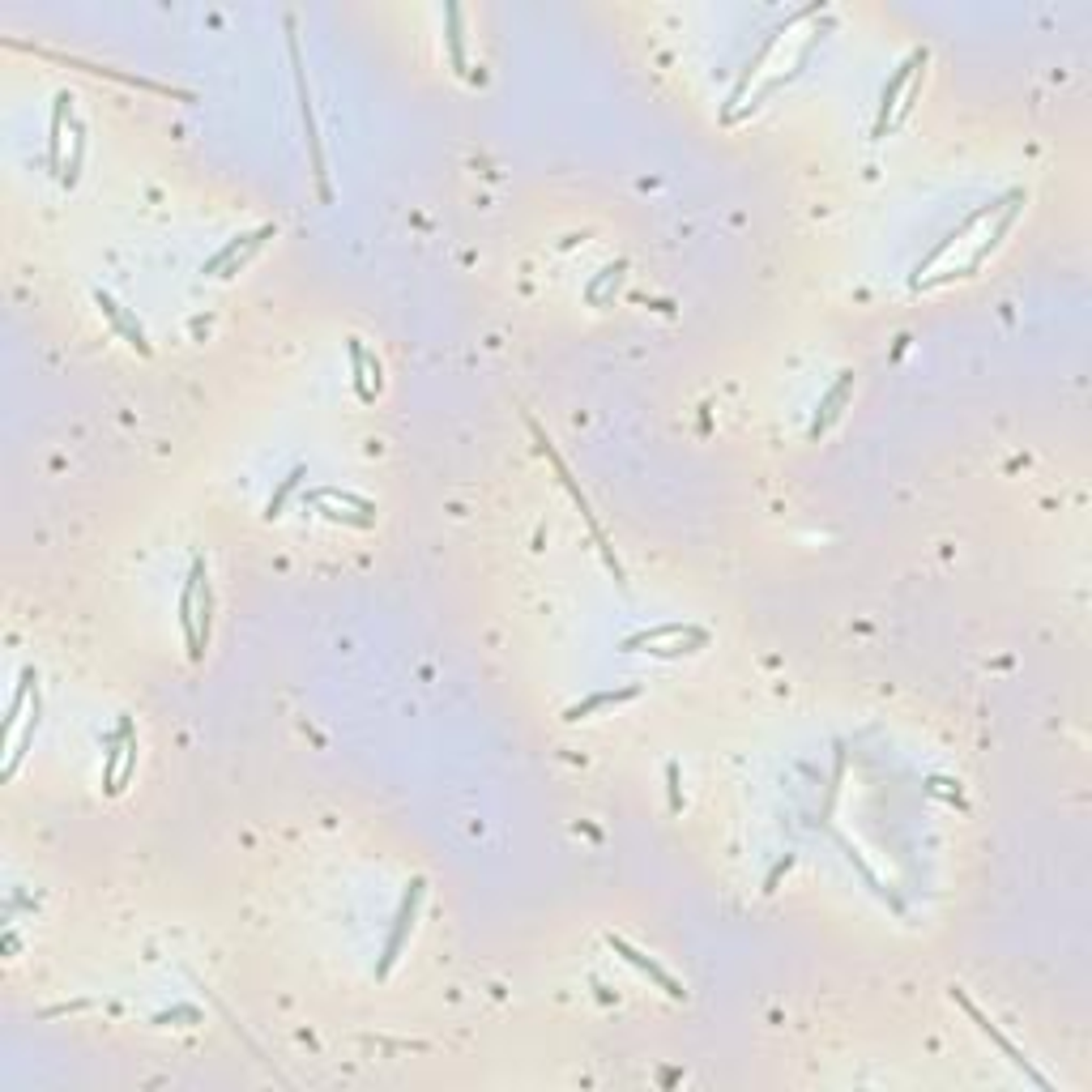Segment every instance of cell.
Wrapping results in <instances>:
<instances>
[{
  "label": "cell",
  "mask_w": 1092,
  "mask_h": 1092,
  "mask_svg": "<svg viewBox=\"0 0 1092 1092\" xmlns=\"http://www.w3.org/2000/svg\"><path fill=\"white\" fill-rule=\"evenodd\" d=\"M287 48H290V64H295V90H299V116H304L308 128V150H311V176H316V188L325 201H333V188H329V171H325V154H320V133H316V116H311V90L304 77V52H299L295 39V17H287Z\"/></svg>",
  "instance_id": "6da1fadb"
},
{
  "label": "cell",
  "mask_w": 1092,
  "mask_h": 1092,
  "mask_svg": "<svg viewBox=\"0 0 1092 1092\" xmlns=\"http://www.w3.org/2000/svg\"><path fill=\"white\" fill-rule=\"evenodd\" d=\"M423 896H427V879L415 875L406 888V896H401V905H397V917H393V934H389V943H384V956H380V965H375V977H389V969L397 965L401 948H406L410 931H415V917H418Z\"/></svg>",
  "instance_id": "7a4b0ae2"
},
{
  "label": "cell",
  "mask_w": 1092,
  "mask_h": 1092,
  "mask_svg": "<svg viewBox=\"0 0 1092 1092\" xmlns=\"http://www.w3.org/2000/svg\"><path fill=\"white\" fill-rule=\"evenodd\" d=\"M273 235H278V226H273V223L256 226L252 235H235L231 244H226V247H218V252L209 256L205 265H201V273H205V278H218V273H240V265H244L247 256H252V252H256V247H261L265 240H273Z\"/></svg>",
  "instance_id": "3957f363"
},
{
  "label": "cell",
  "mask_w": 1092,
  "mask_h": 1092,
  "mask_svg": "<svg viewBox=\"0 0 1092 1092\" xmlns=\"http://www.w3.org/2000/svg\"><path fill=\"white\" fill-rule=\"evenodd\" d=\"M952 998H956V1003H960V1007H965V1012H969V1020H973V1024H977V1029H981V1033H986V1037H990V1041H995V1045H998V1050H1003V1054H1007V1059H1012V1067H1020V1071H1024V1076H1029V1080H1033V1084H1037V1088H1041V1092H1050V1080H1045V1076H1037V1071H1033V1062H1029V1059H1024V1054H1020V1050H1016V1045H1012V1041H1007V1037H1003V1033H998V1029H995V1020H990V1016H986V1012H981V1007H977V1003H973V998L965 995V990H960V986H956V990H952Z\"/></svg>",
  "instance_id": "277c9868"
},
{
  "label": "cell",
  "mask_w": 1092,
  "mask_h": 1092,
  "mask_svg": "<svg viewBox=\"0 0 1092 1092\" xmlns=\"http://www.w3.org/2000/svg\"><path fill=\"white\" fill-rule=\"evenodd\" d=\"M926 60H931V52L917 48L913 56L892 73V81L884 86V103H879V116H875V137H888V124L896 120V107H901V98H905V90H910V81L917 77V69H926Z\"/></svg>",
  "instance_id": "5b68a950"
},
{
  "label": "cell",
  "mask_w": 1092,
  "mask_h": 1092,
  "mask_svg": "<svg viewBox=\"0 0 1092 1092\" xmlns=\"http://www.w3.org/2000/svg\"><path fill=\"white\" fill-rule=\"evenodd\" d=\"M607 948L614 952V956H623V960H628V965H632V969H640V973H645V977H649V981H653V986H657V990H666V995H670V998H687L683 981H674V977H670V973L662 969V965H657V960H653V956H645V952H636V948H632V943H628V939H619V934H607Z\"/></svg>",
  "instance_id": "8992f818"
},
{
  "label": "cell",
  "mask_w": 1092,
  "mask_h": 1092,
  "mask_svg": "<svg viewBox=\"0 0 1092 1092\" xmlns=\"http://www.w3.org/2000/svg\"><path fill=\"white\" fill-rule=\"evenodd\" d=\"M205 576V559H192V572H188V585H183V598H180V623H183V636H188V657L201 662V636H197V585Z\"/></svg>",
  "instance_id": "52a82bcc"
},
{
  "label": "cell",
  "mask_w": 1092,
  "mask_h": 1092,
  "mask_svg": "<svg viewBox=\"0 0 1092 1092\" xmlns=\"http://www.w3.org/2000/svg\"><path fill=\"white\" fill-rule=\"evenodd\" d=\"M849 393H853V372H841V380L832 384L828 393H824V401H820V410H815V418H811V427H806V436L820 439L824 431L837 423V415H841V406L849 401Z\"/></svg>",
  "instance_id": "ba28073f"
},
{
  "label": "cell",
  "mask_w": 1092,
  "mask_h": 1092,
  "mask_svg": "<svg viewBox=\"0 0 1092 1092\" xmlns=\"http://www.w3.org/2000/svg\"><path fill=\"white\" fill-rule=\"evenodd\" d=\"M95 304H98V308H103V316H107V320H112V329H116V333H120V337H124V342H128V346H133V351H137V354H150V342H145L141 325H137V320H133V316H128V311H124L120 304H116V299H112V295H107V290H95Z\"/></svg>",
  "instance_id": "9c48e42d"
},
{
  "label": "cell",
  "mask_w": 1092,
  "mask_h": 1092,
  "mask_svg": "<svg viewBox=\"0 0 1092 1092\" xmlns=\"http://www.w3.org/2000/svg\"><path fill=\"white\" fill-rule=\"evenodd\" d=\"M128 739H133V721L120 717V730L112 734V742H107V756H103V789L107 794H120V773H124V751H128Z\"/></svg>",
  "instance_id": "30bf717a"
},
{
  "label": "cell",
  "mask_w": 1092,
  "mask_h": 1092,
  "mask_svg": "<svg viewBox=\"0 0 1092 1092\" xmlns=\"http://www.w3.org/2000/svg\"><path fill=\"white\" fill-rule=\"evenodd\" d=\"M640 696V687H619V692H593L589 700H576L572 709L564 713L567 721H581V717H593V713H602V709H610V704H628V700H636Z\"/></svg>",
  "instance_id": "8fae6325"
},
{
  "label": "cell",
  "mask_w": 1092,
  "mask_h": 1092,
  "mask_svg": "<svg viewBox=\"0 0 1092 1092\" xmlns=\"http://www.w3.org/2000/svg\"><path fill=\"white\" fill-rule=\"evenodd\" d=\"M696 632H704V628H696V623H662V628H649V632H636V636H628V640H623V649H628V653H636V649H645V645H662V640L696 636Z\"/></svg>",
  "instance_id": "7c38bea8"
},
{
  "label": "cell",
  "mask_w": 1092,
  "mask_h": 1092,
  "mask_svg": "<svg viewBox=\"0 0 1092 1092\" xmlns=\"http://www.w3.org/2000/svg\"><path fill=\"white\" fill-rule=\"evenodd\" d=\"M64 116H73V98H69V90H60V95H56V112H52V128H48V162H52V171H64V162H60V145H64Z\"/></svg>",
  "instance_id": "4fadbf2b"
},
{
  "label": "cell",
  "mask_w": 1092,
  "mask_h": 1092,
  "mask_svg": "<svg viewBox=\"0 0 1092 1092\" xmlns=\"http://www.w3.org/2000/svg\"><path fill=\"white\" fill-rule=\"evenodd\" d=\"M34 730H39V692L31 696V717H26V726H22V734H17V742H13V751H9V760H5V777H13L17 764L26 760V747H31Z\"/></svg>",
  "instance_id": "5bb4252c"
},
{
  "label": "cell",
  "mask_w": 1092,
  "mask_h": 1092,
  "mask_svg": "<svg viewBox=\"0 0 1092 1092\" xmlns=\"http://www.w3.org/2000/svg\"><path fill=\"white\" fill-rule=\"evenodd\" d=\"M444 22H448V52H453V69H457V73H470V69H465V31H461V5H448V9H444Z\"/></svg>",
  "instance_id": "9a60e30c"
},
{
  "label": "cell",
  "mask_w": 1092,
  "mask_h": 1092,
  "mask_svg": "<svg viewBox=\"0 0 1092 1092\" xmlns=\"http://www.w3.org/2000/svg\"><path fill=\"white\" fill-rule=\"evenodd\" d=\"M209 623H214V589H209V581L201 576V585H197V636H201V649L209 645Z\"/></svg>",
  "instance_id": "2e32d148"
},
{
  "label": "cell",
  "mask_w": 1092,
  "mask_h": 1092,
  "mask_svg": "<svg viewBox=\"0 0 1092 1092\" xmlns=\"http://www.w3.org/2000/svg\"><path fill=\"white\" fill-rule=\"evenodd\" d=\"M351 372H354V393H359V401H375V389L367 384V354H363L359 337H351Z\"/></svg>",
  "instance_id": "e0dca14e"
},
{
  "label": "cell",
  "mask_w": 1092,
  "mask_h": 1092,
  "mask_svg": "<svg viewBox=\"0 0 1092 1092\" xmlns=\"http://www.w3.org/2000/svg\"><path fill=\"white\" fill-rule=\"evenodd\" d=\"M31 683H34V670H22V683H17V696H13V704H9V717H5V742L13 739V730H17V717H22V704L31 700Z\"/></svg>",
  "instance_id": "ac0fdd59"
},
{
  "label": "cell",
  "mask_w": 1092,
  "mask_h": 1092,
  "mask_svg": "<svg viewBox=\"0 0 1092 1092\" xmlns=\"http://www.w3.org/2000/svg\"><path fill=\"white\" fill-rule=\"evenodd\" d=\"M299 479H304V465H295V470H290L287 479H282V486H278V491L269 495V503H265V517H269V521H278V517H282V503H287L290 495H295Z\"/></svg>",
  "instance_id": "d6986e66"
},
{
  "label": "cell",
  "mask_w": 1092,
  "mask_h": 1092,
  "mask_svg": "<svg viewBox=\"0 0 1092 1092\" xmlns=\"http://www.w3.org/2000/svg\"><path fill=\"white\" fill-rule=\"evenodd\" d=\"M311 508L320 512V517H329V521H346V525H359V529H367L372 525V512H342V508H329V503H311Z\"/></svg>",
  "instance_id": "ffe728a7"
},
{
  "label": "cell",
  "mask_w": 1092,
  "mask_h": 1092,
  "mask_svg": "<svg viewBox=\"0 0 1092 1092\" xmlns=\"http://www.w3.org/2000/svg\"><path fill=\"white\" fill-rule=\"evenodd\" d=\"M81 154H86V137H81V124H73V159L64 167L60 183H77V167H81Z\"/></svg>",
  "instance_id": "44dd1931"
},
{
  "label": "cell",
  "mask_w": 1092,
  "mask_h": 1092,
  "mask_svg": "<svg viewBox=\"0 0 1092 1092\" xmlns=\"http://www.w3.org/2000/svg\"><path fill=\"white\" fill-rule=\"evenodd\" d=\"M666 785H670V811H683V789H678V764H666Z\"/></svg>",
  "instance_id": "7402d4cb"
},
{
  "label": "cell",
  "mask_w": 1092,
  "mask_h": 1092,
  "mask_svg": "<svg viewBox=\"0 0 1092 1092\" xmlns=\"http://www.w3.org/2000/svg\"><path fill=\"white\" fill-rule=\"evenodd\" d=\"M133 773H137V734L128 739V751H124V773H120V789L133 782Z\"/></svg>",
  "instance_id": "603a6c76"
},
{
  "label": "cell",
  "mask_w": 1092,
  "mask_h": 1092,
  "mask_svg": "<svg viewBox=\"0 0 1092 1092\" xmlns=\"http://www.w3.org/2000/svg\"><path fill=\"white\" fill-rule=\"evenodd\" d=\"M917 95H922V77H913V81H910V90H905V98H901V107H896V116L910 112V107L917 103Z\"/></svg>",
  "instance_id": "cb8c5ba5"
},
{
  "label": "cell",
  "mask_w": 1092,
  "mask_h": 1092,
  "mask_svg": "<svg viewBox=\"0 0 1092 1092\" xmlns=\"http://www.w3.org/2000/svg\"><path fill=\"white\" fill-rule=\"evenodd\" d=\"M789 867H794V853H785V862H777V870H773V875L764 879V892H773V888H777V879H782Z\"/></svg>",
  "instance_id": "d4e9b609"
}]
</instances>
